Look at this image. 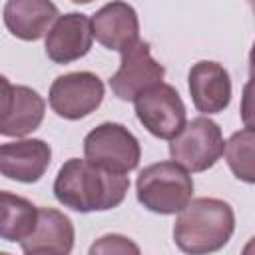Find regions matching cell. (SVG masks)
<instances>
[{
	"label": "cell",
	"mask_w": 255,
	"mask_h": 255,
	"mask_svg": "<svg viewBox=\"0 0 255 255\" xmlns=\"http://www.w3.org/2000/svg\"><path fill=\"white\" fill-rule=\"evenodd\" d=\"M52 189L54 197L72 211H108L126 199L129 179L128 175L98 167L88 159L72 157L58 169Z\"/></svg>",
	"instance_id": "obj_1"
},
{
	"label": "cell",
	"mask_w": 255,
	"mask_h": 255,
	"mask_svg": "<svg viewBox=\"0 0 255 255\" xmlns=\"http://www.w3.org/2000/svg\"><path fill=\"white\" fill-rule=\"evenodd\" d=\"M235 231L233 207L217 197L191 199L177 215L173 241L185 255H211L223 249Z\"/></svg>",
	"instance_id": "obj_2"
},
{
	"label": "cell",
	"mask_w": 255,
	"mask_h": 255,
	"mask_svg": "<svg viewBox=\"0 0 255 255\" xmlns=\"http://www.w3.org/2000/svg\"><path fill=\"white\" fill-rule=\"evenodd\" d=\"M137 201L151 213H179L193 197V179L173 161H157L143 167L135 181Z\"/></svg>",
	"instance_id": "obj_3"
},
{
	"label": "cell",
	"mask_w": 255,
	"mask_h": 255,
	"mask_svg": "<svg viewBox=\"0 0 255 255\" xmlns=\"http://www.w3.org/2000/svg\"><path fill=\"white\" fill-rule=\"evenodd\" d=\"M223 149L225 141L221 128L205 116L185 122L183 129L169 143V155L173 163H177L187 173L207 171L221 159Z\"/></svg>",
	"instance_id": "obj_4"
},
{
	"label": "cell",
	"mask_w": 255,
	"mask_h": 255,
	"mask_svg": "<svg viewBox=\"0 0 255 255\" xmlns=\"http://www.w3.org/2000/svg\"><path fill=\"white\" fill-rule=\"evenodd\" d=\"M84 159L112 173L126 175L141 159L137 137L122 124L104 122L84 137Z\"/></svg>",
	"instance_id": "obj_5"
},
{
	"label": "cell",
	"mask_w": 255,
	"mask_h": 255,
	"mask_svg": "<svg viewBox=\"0 0 255 255\" xmlns=\"http://www.w3.org/2000/svg\"><path fill=\"white\" fill-rule=\"evenodd\" d=\"M135 116L139 124L159 139H173L185 126V104L177 90L159 82L143 90L135 100Z\"/></svg>",
	"instance_id": "obj_6"
},
{
	"label": "cell",
	"mask_w": 255,
	"mask_h": 255,
	"mask_svg": "<svg viewBox=\"0 0 255 255\" xmlns=\"http://www.w3.org/2000/svg\"><path fill=\"white\" fill-rule=\"evenodd\" d=\"M104 82L92 72H70L58 76L48 94L52 112L64 120H82L96 112L104 100Z\"/></svg>",
	"instance_id": "obj_7"
},
{
	"label": "cell",
	"mask_w": 255,
	"mask_h": 255,
	"mask_svg": "<svg viewBox=\"0 0 255 255\" xmlns=\"http://www.w3.org/2000/svg\"><path fill=\"white\" fill-rule=\"evenodd\" d=\"M163 76L165 68L151 56L149 44L137 40L133 46L122 52V64L110 78V88L118 100L133 102L143 90L159 84Z\"/></svg>",
	"instance_id": "obj_8"
},
{
	"label": "cell",
	"mask_w": 255,
	"mask_h": 255,
	"mask_svg": "<svg viewBox=\"0 0 255 255\" xmlns=\"http://www.w3.org/2000/svg\"><path fill=\"white\" fill-rule=\"evenodd\" d=\"M92 24L82 12H68L56 18L46 34V56L54 64H72L92 48Z\"/></svg>",
	"instance_id": "obj_9"
},
{
	"label": "cell",
	"mask_w": 255,
	"mask_h": 255,
	"mask_svg": "<svg viewBox=\"0 0 255 255\" xmlns=\"http://www.w3.org/2000/svg\"><path fill=\"white\" fill-rule=\"evenodd\" d=\"M52 161V147L44 139H16L0 143V175L20 181L36 183L42 179Z\"/></svg>",
	"instance_id": "obj_10"
},
{
	"label": "cell",
	"mask_w": 255,
	"mask_h": 255,
	"mask_svg": "<svg viewBox=\"0 0 255 255\" xmlns=\"http://www.w3.org/2000/svg\"><path fill=\"white\" fill-rule=\"evenodd\" d=\"M187 84L195 110L205 116L223 112L231 102V78L219 62L201 60L193 64Z\"/></svg>",
	"instance_id": "obj_11"
},
{
	"label": "cell",
	"mask_w": 255,
	"mask_h": 255,
	"mask_svg": "<svg viewBox=\"0 0 255 255\" xmlns=\"http://www.w3.org/2000/svg\"><path fill=\"white\" fill-rule=\"evenodd\" d=\"M92 36L108 50L124 52L139 40V20L128 2L104 4L92 18Z\"/></svg>",
	"instance_id": "obj_12"
},
{
	"label": "cell",
	"mask_w": 255,
	"mask_h": 255,
	"mask_svg": "<svg viewBox=\"0 0 255 255\" xmlns=\"http://www.w3.org/2000/svg\"><path fill=\"white\" fill-rule=\"evenodd\" d=\"M2 16L12 36L34 42L48 34L50 26L60 14L58 6L50 0H8Z\"/></svg>",
	"instance_id": "obj_13"
},
{
	"label": "cell",
	"mask_w": 255,
	"mask_h": 255,
	"mask_svg": "<svg viewBox=\"0 0 255 255\" xmlns=\"http://www.w3.org/2000/svg\"><path fill=\"white\" fill-rule=\"evenodd\" d=\"M74 223L68 215L54 207H40L38 209V221L30 237H26L20 247L22 251H36V249H48L62 255H70L74 249Z\"/></svg>",
	"instance_id": "obj_14"
},
{
	"label": "cell",
	"mask_w": 255,
	"mask_h": 255,
	"mask_svg": "<svg viewBox=\"0 0 255 255\" xmlns=\"http://www.w3.org/2000/svg\"><path fill=\"white\" fill-rule=\"evenodd\" d=\"M38 207L16 193L0 191V239L22 243L34 231Z\"/></svg>",
	"instance_id": "obj_15"
},
{
	"label": "cell",
	"mask_w": 255,
	"mask_h": 255,
	"mask_svg": "<svg viewBox=\"0 0 255 255\" xmlns=\"http://www.w3.org/2000/svg\"><path fill=\"white\" fill-rule=\"evenodd\" d=\"M44 114H46L44 98L30 86H16V104L8 122L2 126L0 135L24 137L40 128V124L44 122Z\"/></svg>",
	"instance_id": "obj_16"
},
{
	"label": "cell",
	"mask_w": 255,
	"mask_h": 255,
	"mask_svg": "<svg viewBox=\"0 0 255 255\" xmlns=\"http://www.w3.org/2000/svg\"><path fill=\"white\" fill-rule=\"evenodd\" d=\"M253 143H255V131L251 126L235 131L225 141V159L233 175L245 183L255 181V167H253Z\"/></svg>",
	"instance_id": "obj_17"
},
{
	"label": "cell",
	"mask_w": 255,
	"mask_h": 255,
	"mask_svg": "<svg viewBox=\"0 0 255 255\" xmlns=\"http://www.w3.org/2000/svg\"><path fill=\"white\" fill-rule=\"evenodd\" d=\"M88 255H141V251L129 237L122 233H106L90 245Z\"/></svg>",
	"instance_id": "obj_18"
},
{
	"label": "cell",
	"mask_w": 255,
	"mask_h": 255,
	"mask_svg": "<svg viewBox=\"0 0 255 255\" xmlns=\"http://www.w3.org/2000/svg\"><path fill=\"white\" fill-rule=\"evenodd\" d=\"M14 104H16V86L10 84V80L0 74V129L8 122Z\"/></svg>",
	"instance_id": "obj_19"
},
{
	"label": "cell",
	"mask_w": 255,
	"mask_h": 255,
	"mask_svg": "<svg viewBox=\"0 0 255 255\" xmlns=\"http://www.w3.org/2000/svg\"><path fill=\"white\" fill-rule=\"evenodd\" d=\"M26 255H62V253L48 251V249H36V251H26Z\"/></svg>",
	"instance_id": "obj_20"
},
{
	"label": "cell",
	"mask_w": 255,
	"mask_h": 255,
	"mask_svg": "<svg viewBox=\"0 0 255 255\" xmlns=\"http://www.w3.org/2000/svg\"><path fill=\"white\" fill-rule=\"evenodd\" d=\"M0 255H10V253H6V251H0Z\"/></svg>",
	"instance_id": "obj_21"
}]
</instances>
